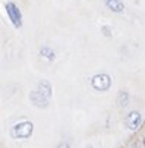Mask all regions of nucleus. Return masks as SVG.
<instances>
[{
    "instance_id": "nucleus-1",
    "label": "nucleus",
    "mask_w": 145,
    "mask_h": 148,
    "mask_svg": "<svg viewBox=\"0 0 145 148\" xmlns=\"http://www.w3.org/2000/svg\"><path fill=\"white\" fill-rule=\"evenodd\" d=\"M34 132V125L29 120H22L16 123L15 126H12L10 129V136L15 139H27L32 135Z\"/></svg>"
},
{
    "instance_id": "nucleus-2",
    "label": "nucleus",
    "mask_w": 145,
    "mask_h": 148,
    "mask_svg": "<svg viewBox=\"0 0 145 148\" xmlns=\"http://www.w3.org/2000/svg\"><path fill=\"white\" fill-rule=\"evenodd\" d=\"M91 84H92V87L97 91H107L110 88V85H111V79L106 73H98V75H95L92 78Z\"/></svg>"
},
{
    "instance_id": "nucleus-3",
    "label": "nucleus",
    "mask_w": 145,
    "mask_h": 148,
    "mask_svg": "<svg viewBox=\"0 0 145 148\" xmlns=\"http://www.w3.org/2000/svg\"><path fill=\"white\" fill-rule=\"evenodd\" d=\"M6 12H8V16L10 19V22L19 28L21 25H22V15H21V10L18 9V6L15 3H6Z\"/></svg>"
},
{
    "instance_id": "nucleus-4",
    "label": "nucleus",
    "mask_w": 145,
    "mask_h": 148,
    "mask_svg": "<svg viewBox=\"0 0 145 148\" xmlns=\"http://www.w3.org/2000/svg\"><path fill=\"white\" fill-rule=\"evenodd\" d=\"M29 100L32 101L34 106H37V107H40V109H46L49 106V98H46L44 95H41L38 91H32L29 94Z\"/></svg>"
},
{
    "instance_id": "nucleus-5",
    "label": "nucleus",
    "mask_w": 145,
    "mask_h": 148,
    "mask_svg": "<svg viewBox=\"0 0 145 148\" xmlns=\"http://www.w3.org/2000/svg\"><path fill=\"white\" fill-rule=\"evenodd\" d=\"M139 125H141V114L138 112H131L126 116V126L131 131H135V129H138Z\"/></svg>"
},
{
    "instance_id": "nucleus-6",
    "label": "nucleus",
    "mask_w": 145,
    "mask_h": 148,
    "mask_svg": "<svg viewBox=\"0 0 145 148\" xmlns=\"http://www.w3.org/2000/svg\"><path fill=\"white\" fill-rule=\"evenodd\" d=\"M37 91L41 94V95H44L46 98H50L51 94H53V88H51V84L46 79L43 81H40L38 82V87H37Z\"/></svg>"
},
{
    "instance_id": "nucleus-7",
    "label": "nucleus",
    "mask_w": 145,
    "mask_h": 148,
    "mask_svg": "<svg viewBox=\"0 0 145 148\" xmlns=\"http://www.w3.org/2000/svg\"><path fill=\"white\" fill-rule=\"evenodd\" d=\"M104 3H106V6L111 10V12H122L123 10V3H122V0H104Z\"/></svg>"
},
{
    "instance_id": "nucleus-8",
    "label": "nucleus",
    "mask_w": 145,
    "mask_h": 148,
    "mask_svg": "<svg viewBox=\"0 0 145 148\" xmlns=\"http://www.w3.org/2000/svg\"><path fill=\"white\" fill-rule=\"evenodd\" d=\"M117 103L120 107H126L128 103H129V94L126 91H120L119 95H117Z\"/></svg>"
},
{
    "instance_id": "nucleus-9",
    "label": "nucleus",
    "mask_w": 145,
    "mask_h": 148,
    "mask_svg": "<svg viewBox=\"0 0 145 148\" xmlns=\"http://www.w3.org/2000/svg\"><path fill=\"white\" fill-rule=\"evenodd\" d=\"M40 54L41 56H43L44 59H47V60H54V51L50 49V47H43V49H41L40 50Z\"/></svg>"
},
{
    "instance_id": "nucleus-10",
    "label": "nucleus",
    "mask_w": 145,
    "mask_h": 148,
    "mask_svg": "<svg viewBox=\"0 0 145 148\" xmlns=\"http://www.w3.org/2000/svg\"><path fill=\"white\" fill-rule=\"evenodd\" d=\"M57 148H70V145H69L68 142H60V144L57 145Z\"/></svg>"
},
{
    "instance_id": "nucleus-11",
    "label": "nucleus",
    "mask_w": 145,
    "mask_h": 148,
    "mask_svg": "<svg viewBox=\"0 0 145 148\" xmlns=\"http://www.w3.org/2000/svg\"><path fill=\"white\" fill-rule=\"evenodd\" d=\"M103 32H104V35H110V28L109 27H103Z\"/></svg>"
},
{
    "instance_id": "nucleus-12",
    "label": "nucleus",
    "mask_w": 145,
    "mask_h": 148,
    "mask_svg": "<svg viewBox=\"0 0 145 148\" xmlns=\"http://www.w3.org/2000/svg\"><path fill=\"white\" fill-rule=\"evenodd\" d=\"M87 148H92V147H91V145H88V147H87Z\"/></svg>"
},
{
    "instance_id": "nucleus-13",
    "label": "nucleus",
    "mask_w": 145,
    "mask_h": 148,
    "mask_svg": "<svg viewBox=\"0 0 145 148\" xmlns=\"http://www.w3.org/2000/svg\"><path fill=\"white\" fill-rule=\"evenodd\" d=\"M144 145H145V138H144Z\"/></svg>"
}]
</instances>
